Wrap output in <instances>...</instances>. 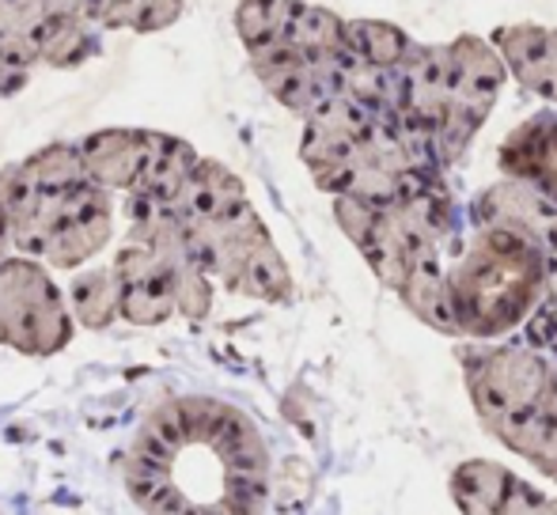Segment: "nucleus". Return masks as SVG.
<instances>
[{
	"mask_svg": "<svg viewBox=\"0 0 557 515\" xmlns=\"http://www.w3.org/2000/svg\"><path fill=\"white\" fill-rule=\"evenodd\" d=\"M111 231H114L111 193H107L103 186L91 183L88 190L81 193V201L69 209L61 228L50 236L42 262L58 265V269H76V265H84L88 258H96L107 243H111Z\"/></svg>",
	"mask_w": 557,
	"mask_h": 515,
	"instance_id": "6",
	"label": "nucleus"
},
{
	"mask_svg": "<svg viewBox=\"0 0 557 515\" xmlns=\"http://www.w3.org/2000/svg\"><path fill=\"white\" fill-rule=\"evenodd\" d=\"M505 515H557V504L543 493V489L516 478L512 497H508V504H505Z\"/></svg>",
	"mask_w": 557,
	"mask_h": 515,
	"instance_id": "21",
	"label": "nucleus"
},
{
	"mask_svg": "<svg viewBox=\"0 0 557 515\" xmlns=\"http://www.w3.org/2000/svg\"><path fill=\"white\" fill-rule=\"evenodd\" d=\"M117 296H122V318L133 326H160L178 315L175 277H171L168 258L156 251L148 239L129 236L125 247L114 254Z\"/></svg>",
	"mask_w": 557,
	"mask_h": 515,
	"instance_id": "5",
	"label": "nucleus"
},
{
	"mask_svg": "<svg viewBox=\"0 0 557 515\" xmlns=\"http://www.w3.org/2000/svg\"><path fill=\"white\" fill-rule=\"evenodd\" d=\"M239 205H247V190H243L239 178L224 163L201 160L194 167L190 183L178 193V201L171 205V213H175V221L183 228H201V224H213L221 216L235 213Z\"/></svg>",
	"mask_w": 557,
	"mask_h": 515,
	"instance_id": "10",
	"label": "nucleus"
},
{
	"mask_svg": "<svg viewBox=\"0 0 557 515\" xmlns=\"http://www.w3.org/2000/svg\"><path fill=\"white\" fill-rule=\"evenodd\" d=\"M183 15V0H117L107 30H137V35H156L171 27Z\"/></svg>",
	"mask_w": 557,
	"mask_h": 515,
	"instance_id": "20",
	"label": "nucleus"
},
{
	"mask_svg": "<svg viewBox=\"0 0 557 515\" xmlns=\"http://www.w3.org/2000/svg\"><path fill=\"white\" fill-rule=\"evenodd\" d=\"M497 46L505 50L508 65L516 68L520 84L546 99H557V30L516 27L500 30Z\"/></svg>",
	"mask_w": 557,
	"mask_h": 515,
	"instance_id": "11",
	"label": "nucleus"
},
{
	"mask_svg": "<svg viewBox=\"0 0 557 515\" xmlns=\"http://www.w3.org/2000/svg\"><path fill=\"white\" fill-rule=\"evenodd\" d=\"M232 292L239 296H255L265 303H281L293 296V277H288L285 258L277 254V247H262L255 258L247 262V269L239 273V280L232 285Z\"/></svg>",
	"mask_w": 557,
	"mask_h": 515,
	"instance_id": "19",
	"label": "nucleus"
},
{
	"mask_svg": "<svg viewBox=\"0 0 557 515\" xmlns=\"http://www.w3.org/2000/svg\"><path fill=\"white\" fill-rule=\"evenodd\" d=\"M490 432L497 440H505L516 455H523L528 463H535L543 474H557V417L543 410V402L531 410L508 413V417L493 420Z\"/></svg>",
	"mask_w": 557,
	"mask_h": 515,
	"instance_id": "13",
	"label": "nucleus"
},
{
	"mask_svg": "<svg viewBox=\"0 0 557 515\" xmlns=\"http://www.w3.org/2000/svg\"><path fill=\"white\" fill-rule=\"evenodd\" d=\"M50 4L46 0H0V103L27 88L38 65V27Z\"/></svg>",
	"mask_w": 557,
	"mask_h": 515,
	"instance_id": "8",
	"label": "nucleus"
},
{
	"mask_svg": "<svg viewBox=\"0 0 557 515\" xmlns=\"http://www.w3.org/2000/svg\"><path fill=\"white\" fill-rule=\"evenodd\" d=\"M293 0H239L235 4V30H239L247 53H265L281 42L285 30V15Z\"/></svg>",
	"mask_w": 557,
	"mask_h": 515,
	"instance_id": "17",
	"label": "nucleus"
},
{
	"mask_svg": "<svg viewBox=\"0 0 557 515\" xmlns=\"http://www.w3.org/2000/svg\"><path fill=\"white\" fill-rule=\"evenodd\" d=\"M73 341V311L38 258L0 262V346L27 356H53Z\"/></svg>",
	"mask_w": 557,
	"mask_h": 515,
	"instance_id": "2",
	"label": "nucleus"
},
{
	"mask_svg": "<svg viewBox=\"0 0 557 515\" xmlns=\"http://www.w3.org/2000/svg\"><path fill=\"white\" fill-rule=\"evenodd\" d=\"M114 8H117V0H81V12L103 30H107V23H111Z\"/></svg>",
	"mask_w": 557,
	"mask_h": 515,
	"instance_id": "22",
	"label": "nucleus"
},
{
	"mask_svg": "<svg viewBox=\"0 0 557 515\" xmlns=\"http://www.w3.org/2000/svg\"><path fill=\"white\" fill-rule=\"evenodd\" d=\"M12 224H8V216L0 213V262H4V258H12L8 251H12Z\"/></svg>",
	"mask_w": 557,
	"mask_h": 515,
	"instance_id": "23",
	"label": "nucleus"
},
{
	"mask_svg": "<svg viewBox=\"0 0 557 515\" xmlns=\"http://www.w3.org/2000/svg\"><path fill=\"white\" fill-rule=\"evenodd\" d=\"M69 307L73 318L88 330H107L114 318H122V296H117L114 269H88L73 277L69 288Z\"/></svg>",
	"mask_w": 557,
	"mask_h": 515,
	"instance_id": "16",
	"label": "nucleus"
},
{
	"mask_svg": "<svg viewBox=\"0 0 557 515\" xmlns=\"http://www.w3.org/2000/svg\"><path fill=\"white\" fill-rule=\"evenodd\" d=\"M99 30L88 15L81 12H46L38 27V65L53 68H76L99 53Z\"/></svg>",
	"mask_w": 557,
	"mask_h": 515,
	"instance_id": "12",
	"label": "nucleus"
},
{
	"mask_svg": "<svg viewBox=\"0 0 557 515\" xmlns=\"http://www.w3.org/2000/svg\"><path fill=\"white\" fill-rule=\"evenodd\" d=\"M345 46L357 58L372 61L380 68H403V61L410 58L413 46L406 42V35L387 23H345Z\"/></svg>",
	"mask_w": 557,
	"mask_h": 515,
	"instance_id": "18",
	"label": "nucleus"
},
{
	"mask_svg": "<svg viewBox=\"0 0 557 515\" xmlns=\"http://www.w3.org/2000/svg\"><path fill=\"white\" fill-rule=\"evenodd\" d=\"M455 323L470 334H500L516 326L546 292V254L528 236L485 224L447 273Z\"/></svg>",
	"mask_w": 557,
	"mask_h": 515,
	"instance_id": "1",
	"label": "nucleus"
},
{
	"mask_svg": "<svg viewBox=\"0 0 557 515\" xmlns=\"http://www.w3.org/2000/svg\"><path fill=\"white\" fill-rule=\"evenodd\" d=\"M505 167L516 178L535 183L546 198H557V122L550 129H528L516 133L505 148Z\"/></svg>",
	"mask_w": 557,
	"mask_h": 515,
	"instance_id": "15",
	"label": "nucleus"
},
{
	"mask_svg": "<svg viewBox=\"0 0 557 515\" xmlns=\"http://www.w3.org/2000/svg\"><path fill=\"white\" fill-rule=\"evenodd\" d=\"M512 486V474L490 459H470L451 474V497L462 515H505Z\"/></svg>",
	"mask_w": 557,
	"mask_h": 515,
	"instance_id": "14",
	"label": "nucleus"
},
{
	"mask_svg": "<svg viewBox=\"0 0 557 515\" xmlns=\"http://www.w3.org/2000/svg\"><path fill=\"white\" fill-rule=\"evenodd\" d=\"M554 478H557V474H554Z\"/></svg>",
	"mask_w": 557,
	"mask_h": 515,
	"instance_id": "24",
	"label": "nucleus"
},
{
	"mask_svg": "<svg viewBox=\"0 0 557 515\" xmlns=\"http://www.w3.org/2000/svg\"><path fill=\"white\" fill-rule=\"evenodd\" d=\"M467 372L478 413H482L485 425H493L508 413L531 410V405L543 402L550 361H543L531 349H493V353L470 356Z\"/></svg>",
	"mask_w": 557,
	"mask_h": 515,
	"instance_id": "3",
	"label": "nucleus"
},
{
	"mask_svg": "<svg viewBox=\"0 0 557 515\" xmlns=\"http://www.w3.org/2000/svg\"><path fill=\"white\" fill-rule=\"evenodd\" d=\"M148 145H152V129H99L81 140L84 171L107 193H129L145 167Z\"/></svg>",
	"mask_w": 557,
	"mask_h": 515,
	"instance_id": "9",
	"label": "nucleus"
},
{
	"mask_svg": "<svg viewBox=\"0 0 557 515\" xmlns=\"http://www.w3.org/2000/svg\"><path fill=\"white\" fill-rule=\"evenodd\" d=\"M198 163L201 155L186 140L152 129L145 167H140L137 186L125 193V209H171L178 201V193H183V186L190 183Z\"/></svg>",
	"mask_w": 557,
	"mask_h": 515,
	"instance_id": "7",
	"label": "nucleus"
},
{
	"mask_svg": "<svg viewBox=\"0 0 557 515\" xmlns=\"http://www.w3.org/2000/svg\"><path fill=\"white\" fill-rule=\"evenodd\" d=\"M500 76H505V65L485 42L462 38V42L451 46V96H447V114L441 129V148L447 155L459 152L485 122L493 99H497Z\"/></svg>",
	"mask_w": 557,
	"mask_h": 515,
	"instance_id": "4",
	"label": "nucleus"
}]
</instances>
